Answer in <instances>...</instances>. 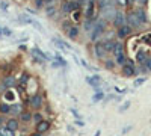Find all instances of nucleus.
I'll return each mask as SVG.
<instances>
[{
	"label": "nucleus",
	"instance_id": "obj_3",
	"mask_svg": "<svg viewBox=\"0 0 151 136\" xmlns=\"http://www.w3.org/2000/svg\"><path fill=\"white\" fill-rule=\"evenodd\" d=\"M126 21H127L129 26L133 27V29H136V27H140V26H142V23L139 21V18H138V15H136L135 11H130V12L126 14Z\"/></svg>",
	"mask_w": 151,
	"mask_h": 136
},
{
	"label": "nucleus",
	"instance_id": "obj_41",
	"mask_svg": "<svg viewBox=\"0 0 151 136\" xmlns=\"http://www.w3.org/2000/svg\"><path fill=\"white\" fill-rule=\"evenodd\" d=\"M144 65H145V67H147V70H148V71L151 73V59H150V58L147 59V62L144 63Z\"/></svg>",
	"mask_w": 151,
	"mask_h": 136
},
{
	"label": "nucleus",
	"instance_id": "obj_11",
	"mask_svg": "<svg viewBox=\"0 0 151 136\" xmlns=\"http://www.w3.org/2000/svg\"><path fill=\"white\" fill-rule=\"evenodd\" d=\"M135 12H136V15H138V18H139V21H140L142 24H145V23L148 21V17H147V12H145L144 6H138V8L135 9Z\"/></svg>",
	"mask_w": 151,
	"mask_h": 136
},
{
	"label": "nucleus",
	"instance_id": "obj_10",
	"mask_svg": "<svg viewBox=\"0 0 151 136\" xmlns=\"http://www.w3.org/2000/svg\"><path fill=\"white\" fill-rule=\"evenodd\" d=\"M112 23H113V26H115V27H121L122 24H126V14L121 12V11H118Z\"/></svg>",
	"mask_w": 151,
	"mask_h": 136
},
{
	"label": "nucleus",
	"instance_id": "obj_34",
	"mask_svg": "<svg viewBox=\"0 0 151 136\" xmlns=\"http://www.w3.org/2000/svg\"><path fill=\"white\" fill-rule=\"evenodd\" d=\"M21 120H23V121H30V120H32V113H29V112H21Z\"/></svg>",
	"mask_w": 151,
	"mask_h": 136
},
{
	"label": "nucleus",
	"instance_id": "obj_42",
	"mask_svg": "<svg viewBox=\"0 0 151 136\" xmlns=\"http://www.w3.org/2000/svg\"><path fill=\"white\" fill-rule=\"evenodd\" d=\"M0 8H2L3 11H8V8H9V6H8L6 2H3V0H2V2H0Z\"/></svg>",
	"mask_w": 151,
	"mask_h": 136
},
{
	"label": "nucleus",
	"instance_id": "obj_36",
	"mask_svg": "<svg viewBox=\"0 0 151 136\" xmlns=\"http://www.w3.org/2000/svg\"><path fill=\"white\" fill-rule=\"evenodd\" d=\"M145 82H147V77H140V79H136L133 85H135V86H140V85H144Z\"/></svg>",
	"mask_w": 151,
	"mask_h": 136
},
{
	"label": "nucleus",
	"instance_id": "obj_38",
	"mask_svg": "<svg viewBox=\"0 0 151 136\" xmlns=\"http://www.w3.org/2000/svg\"><path fill=\"white\" fill-rule=\"evenodd\" d=\"M2 32H3L5 36H11L12 35V30L9 29V27H2Z\"/></svg>",
	"mask_w": 151,
	"mask_h": 136
},
{
	"label": "nucleus",
	"instance_id": "obj_17",
	"mask_svg": "<svg viewBox=\"0 0 151 136\" xmlns=\"http://www.w3.org/2000/svg\"><path fill=\"white\" fill-rule=\"evenodd\" d=\"M103 44H104V49H106V51L107 53H113V49H115V42L113 39H104L103 41Z\"/></svg>",
	"mask_w": 151,
	"mask_h": 136
},
{
	"label": "nucleus",
	"instance_id": "obj_29",
	"mask_svg": "<svg viewBox=\"0 0 151 136\" xmlns=\"http://www.w3.org/2000/svg\"><path fill=\"white\" fill-rule=\"evenodd\" d=\"M29 80H30V77H29V76H27V74H26V73H24V74L21 76V79L18 80V85H20V86H24V85L27 83Z\"/></svg>",
	"mask_w": 151,
	"mask_h": 136
},
{
	"label": "nucleus",
	"instance_id": "obj_24",
	"mask_svg": "<svg viewBox=\"0 0 151 136\" xmlns=\"http://www.w3.org/2000/svg\"><path fill=\"white\" fill-rule=\"evenodd\" d=\"M83 29H85L86 32H92V29H94V20L86 18V20H85V24H83Z\"/></svg>",
	"mask_w": 151,
	"mask_h": 136
},
{
	"label": "nucleus",
	"instance_id": "obj_6",
	"mask_svg": "<svg viewBox=\"0 0 151 136\" xmlns=\"http://www.w3.org/2000/svg\"><path fill=\"white\" fill-rule=\"evenodd\" d=\"M94 51H95V56L98 58V59H103L106 54H107V51H106V49H104L103 41H97V42H95V45H94Z\"/></svg>",
	"mask_w": 151,
	"mask_h": 136
},
{
	"label": "nucleus",
	"instance_id": "obj_19",
	"mask_svg": "<svg viewBox=\"0 0 151 136\" xmlns=\"http://www.w3.org/2000/svg\"><path fill=\"white\" fill-rule=\"evenodd\" d=\"M79 32H80V29H79V26H73L71 29L68 30V38H71V39H74V38H77L79 36Z\"/></svg>",
	"mask_w": 151,
	"mask_h": 136
},
{
	"label": "nucleus",
	"instance_id": "obj_30",
	"mask_svg": "<svg viewBox=\"0 0 151 136\" xmlns=\"http://www.w3.org/2000/svg\"><path fill=\"white\" fill-rule=\"evenodd\" d=\"M104 98V94H103V91H98L94 97H92V101L94 103H97V101H100V100H103Z\"/></svg>",
	"mask_w": 151,
	"mask_h": 136
},
{
	"label": "nucleus",
	"instance_id": "obj_44",
	"mask_svg": "<svg viewBox=\"0 0 151 136\" xmlns=\"http://www.w3.org/2000/svg\"><path fill=\"white\" fill-rule=\"evenodd\" d=\"M147 2H148V0H136L138 6H139V5H140V6H145V5H147Z\"/></svg>",
	"mask_w": 151,
	"mask_h": 136
},
{
	"label": "nucleus",
	"instance_id": "obj_47",
	"mask_svg": "<svg viewBox=\"0 0 151 136\" xmlns=\"http://www.w3.org/2000/svg\"><path fill=\"white\" fill-rule=\"evenodd\" d=\"M35 120H37V123H39V121L42 120V116H41L39 113H37V115H35Z\"/></svg>",
	"mask_w": 151,
	"mask_h": 136
},
{
	"label": "nucleus",
	"instance_id": "obj_45",
	"mask_svg": "<svg viewBox=\"0 0 151 136\" xmlns=\"http://www.w3.org/2000/svg\"><path fill=\"white\" fill-rule=\"evenodd\" d=\"M51 3H55V0H44V6H47V5H51Z\"/></svg>",
	"mask_w": 151,
	"mask_h": 136
},
{
	"label": "nucleus",
	"instance_id": "obj_55",
	"mask_svg": "<svg viewBox=\"0 0 151 136\" xmlns=\"http://www.w3.org/2000/svg\"><path fill=\"white\" fill-rule=\"evenodd\" d=\"M0 136H2V135H0Z\"/></svg>",
	"mask_w": 151,
	"mask_h": 136
},
{
	"label": "nucleus",
	"instance_id": "obj_28",
	"mask_svg": "<svg viewBox=\"0 0 151 136\" xmlns=\"http://www.w3.org/2000/svg\"><path fill=\"white\" fill-rule=\"evenodd\" d=\"M73 27V24H71V21H68V20H65V21H62V30H64L65 33H68V30Z\"/></svg>",
	"mask_w": 151,
	"mask_h": 136
},
{
	"label": "nucleus",
	"instance_id": "obj_7",
	"mask_svg": "<svg viewBox=\"0 0 151 136\" xmlns=\"http://www.w3.org/2000/svg\"><path fill=\"white\" fill-rule=\"evenodd\" d=\"M95 0H88L86 3V11H85V18H89V20H94V12H95Z\"/></svg>",
	"mask_w": 151,
	"mask_h": 136
},
{
	"label": "nucleus",
	"instance_id": "obj_46",
	"mask_svg": "<svg viewBox=\"0 0 151 136\" xmlns=\"http://www.w3.org/2000/svg\"><path fill=\"white\" fill-rule=\"evenodd\" d=\"M76 125H79V127H83V125H85V123H83V121H79V120H76Z\"/></svg>",
	"mask_w": 151,
	"mask_h": 136
},
{
	"label": "nucleus",
	"instance_id": "obj_27",
	"mask_svg": "<svg viewBox=\"0 0 151 136\" xmlns=\"http://www.w3.org/2000/svg\"><path fill=\"white\" fill-rule=\"evenodd\" d=\"M0 112H2V113H9L11 112V106L8 104L6 101L5 103H0Z\"/></svg>",
	"mask_w": 151,
	"mask_h": 136
},
{
	"label": "nucleus",
	"instance_id": "obj_40",
	"mask_svg": "<svg viewBox=\"0 0 151 136\" xmlns=\"http://www.w3.org/2000/svg\"><path fill=\"white\" fill-rule=\"evenodd\" d=\"M130 107V101H127L126 104H122L121 107H119V112H124V111H126V109H129Z\"/></svg>",
	"mask_w": 151,
	"mask_h": 136
},
{
	"label": "nucleus",
	"instance_id": "obj_37",
	"mask_svg": "<svg viewBox=\"0 0 151 136\" xmlns=\"http://www.w3.org/2000/svg\"><path fill=\"white\" fill-rule=\"evenodd\" d=\"M115 63H117L115 61H106V68H107V70H113L115 68Z\"/></svg>",
	"mask_w": 151,
	"mask_h": 136
},
{
	"label": "nucleus",
	"instance_id": "obj_2",
	"mask_svg": "<svg viewBox=\"0 0 151 136\" xmlns=\"http://www.w3.org/2000/svg\"><path fill=\"white\" fill-rule=\"evenodd\" d=\"M106 24H107V21H106L104 18H103V20L95 21L94 29H92V32H91V39H92V41H97L100 36H103V33H104V30H106Z\"/></svg>",
	"mask_w": 151,
	"mask_h": 136
},
{
	"label": "nucleus",
	"instance_id": "obj_54",
	"mask_svg": "<svg viewBox=\"0 0 151 136\" xmlns=\"http://www.w3.org/2000/svg\"><path fill=\"white\" fill-rule=\"evenodd\" d=\"M3 35V32H2V27H0V36H2Z\"/></svg>",
	"mask_w": 151,
	"mask_h": 136
},
{
	"label": "nucleus",
	"instance_id": "obj_48",
	"mask_svg": "<svg viewBox=\"0 0 151 136\" xmlns=\"http://www.w3.org/2000/svg\"><path fill=\"white\" fill-rule=\"evenodd\" d=\"M115 91H117L118 94H122V92H124V89H122V88H118V86H115Z\"/></svg>",
	"mask_w": 151,
	"mask_h": 136
},
{
	"label": "nucleus",
	"instance_id": "obj_20",
	"mask_svg": "<svg viewBox=\"0 0 151 136\" xmlns=\"http://www.w3.org/2000/svg\"><path fill=\"white\" fill-rule=\"evenodd\" d=\"M6 127L11 130H17L18 129V120H15V118H11V120L6 121Z\"/></svg>",
	"mask_w": 151,
	"mask_h": 136
},
{
	"label": "nucleus",
	"instance_id": "obj_35",
	"mask_svg": "<svg viewBox=\"0 0 151 136\" xmlns=\"http://www.w3.org/2000/svg\"><path fill=\"white\" fill-rule=\"evenodd\" d=\"M80 15H82V14H80V9L74 11V12H73V21H74V23L79 21V20H80Z\"/></svg>",
	"mask_w": 151,
	"mask_h": 136
},
{
	"label": "nucleus",
	"instance_id": "obj_13",
	"mask_svg": "<svg viewBox=\"0 0 151 136\" xmlns=\"http://www.w3.org/2000/svg\"><path fill=\"white\" fill-rule=\"evenodd\" d=\"M50 130V123L46 121V120H41L39 123H37V132L39 133H46Z\"/></svg>",
	"mask_w": 151,
	"mask_h": 136
},
{
	"label": "nucleus",
	"instance_id": "obj_53",
	"mask_svg": "<svg viewBox=\"0 0 151 136\" xmlns=\"http://www.w3.org/2000/svg\"><path fill=\"white\" fill-rule=\"evenodd\" d=\"M2 124H3V118H2V116H0V125H2Z\"/></svg>",
	"mask_w": 151,
	"mask_h": 136
},
{
	"label": "nucleus",
	"instance_id": "obj_39",
	"mask_svg": "<svg viewBox=\"0 0 151 136\" xmlns=\"http://www.w3.org/2000/svg\"><path fill=\"white\" fill-rule=\"evenodd\" d=\"M51 67H53V68H59V67H64V65H62V63H60L59 61H56V59H55V61L51 62Z\"/></svg>",
	"mask_w": 151,
	"mask_h": 136
},
{
	"label": "nucleus",
	"instance_id": "obj_5",
	"mask_svg": "<svg viewBox=\"0 0 151 136\" xmlns=\"http://www.w3.org/2000/svg\"><path fill=\"white\" fill-rule=\"evenodd\" d=\"M133 32V27L129 26V24H122L121 27H118V30H117V35H118V38L124 39V38H127V36H130Z\"/></svg>",
	"mask_w": 151,
	"mask_h": 136
},
{
	"label": "nucleus",
	"instance_id": "obj_18",
	"mask_svg": "<svg viewBox=\"0 0 151 136\" xmlns=\"http://www.w3.org/2000/svg\"><path fill=\"white\" fill-rule=\"evenodd\" d=\"M14 83H15V79H14L12 76H6V77L3 79V86H5L6 89L12 88V86H14Z\"/></svg>",
	"mask_w": 151,
	"mask_h": 136
},
{
	"label": "nucleus",
	"instance_id": "obj_25",
	"mask_svg": "<svg viewBox=\"0 0 151 136\" xmlns=\"http://www.w3.org/2000/svg\"><path fill=\"white\" fill-rule=\"evenodd\" d=\"M112 5H113V0H98V6H100L101 11L106 8H109V6H112Z\"/></svg>",
	"mask_w": 151,
	"mask_h": 136
},
{
	"label": "nucleus",
	"instance_id": "obj_51",
	"mask_svg": "<svg viewBox=\"0 0 151 136\" xmlns=\"http://www.w3.org/2000/svg\"><path fill=\"white\" fill-rule=\"evenodd\" d=\"M133 3H136V0H129V6L133 5Z\"/></svg>",
	"mask_w": 151,
	"mask_h": 136
},
{
	"label": "nucleus",
	"instance_id": "obj_32",
	"mask_svg": "<svg viewBox=\"0 0 151 136\" xmlns=\"http://www.w3.org/2000/svg\"><path fill=\"white\" fill-rule=\"evenodd\" d=\"M55 59H56V61H59V62H60V63H62V65H64V67H67V65H68V63H67V61H65L64 58H62L59 53H55Z\"/></svg>",
	"mask_w": 151,
	"mask_h": 136
},
{
	"label": "nucleus",
	"instance_id": "obj_4",
	"mask_svg": "<svg viewBox=\"0 0 151 136\" xmlns=\"http://www.w3.org/2000/svg\"><path fill=\"white\" fill-rule=\"evenodd\" d=\"M122 74L126 77H133L136 74V70H135V62L127 59V62L122 65Z\"/></svg>",
	"mask_w": 151,
	"mask_h": 136
},
{
	"label": "nucleus",
	"instance_id": "obj_8",
	"mask_svg": "<svg viewBox=\"0 0 151 136\" xmlns=\"http://www.w3.org/2000/svg\"><path fill=\"white\" fill-rule=\"evenodd\" d=\"M117 9H115V6L112 5V6H109V8H106V9H103L101 11V15H103V18L106 21L107 20H112L113 21V18H115V15H117Z\"/></svg>",
	"mask_w": 151,
	"mask_h": 136
},
{
	"label": "nucleus",
	"instance_id": "obj_49",
	"mask_svg": "<svg viewBox=\"0 0 151 136\" xmlns=\"http://www.w3.org/2000/svg\"><path fill=\"white\" fill-rule=\"evenodd\" d=\"M71 112L74 113V116H76V118H80V113H77V111H74V109H71Z\"/></svg>",
	"mask_w": 151,
	"mask_h": 136
},
{
	"label": "nucleus",
	"instance_id": "obj_52",
	"mask_svg": "<svg viewBox=\"0 0 151 136\" xmlns=\"http://www.w3.org/2000/svg\"><path fill=\"white\" fill-rule=\"evenodd\" d=\"M100 135H101V132H100V130H97V132H95V135H94V136H100Z\"/></svg>",
	"mask_w": 151,
	"mask_h": 136
},
{
	"label": "nucleus",
	"instance_id": "obj_16",
	"mask_svg": "<svg viewBox=\"0 0 151 136\" xmlns=\"http://www.w3.org/2000/svg\"><path fill=\"white\" fill-rule=\"evenodd\" d=\"M30 53H32V54H35V56H38V58H39V59H42V61H48V59H50L48 54H46L44 51H41V50H39V49H37V47L32 49V50H30Z\"/></svg>",
	"mask_w": 151,
	"mask_h": 136
},
{
	"label": "nucleus",
	"instance_id": "obj_33",
	"mask_svg": "<svg viewBox=\"0 0 151 136\" xmlns=\"http://www.w3.org/2000/svg\"><path fill=\"white\" fill-rule=\"evenodd\" d=\"M115 5H118L119 8H126L129 6V0H115Z\"/></svg>",
	"mask_w": 151,
	"mask_h": 136
},
{
	"label": "nucleus",
	"instance_id": "obj_43",
	"mask_svg": "<svg viewBox=\"0 0 151 136\" xmlns=\"http://www.w3.org/2000/svg\"><path fill=\"white\" fill-rule=\"evenodd\" d=\"M42 5H44V0H35V6H37L38 9H39Z\"/></svg>",
	"mask_w": 151,
	"mask_h": 136
},
{
	"label": "nucleus",
	"instance_id": "obj_15",
	"mask_svg": "<svg viewBox=\"0 0 151 136\" xmlns=\"http://www.w3.org/2000/svg\"><path fill=\"white\" fill-rule=\"evenodd\" d=\"M86 82H88L89 85H92V86H100V83H101V77H100L98 74L89 76V77H86Z\"/></svg>",
	"mask_w": 151,
	"mask_h": 136
},
{
	"label": "nucleus",
	"instance_id": "obj_21",
	"mask_svg": "<svg viewBox=\"0 0 151 136\" xmlns=\"http://www.w3.org/2000/svg\"><path fill=\"white\" fill-rule=\"evenodd\" d=\"M56 11H58V9H56V5H55V3L46 6V14H47V17H50V18L56 14Z\"/></svg>",
	"mask_w": 151,
	"mask_h": 136
},
{
	"label": "nucleus",
	"instance_id": "obj_12",
	"mask_svg": "<svg viewBox=\"0 0 151 136\" xmlns=\"http://www.w3.org/2000/svg\"><path fill=\"white\" fill-rule=\"evenodd\" d=\"M30 106H32L33 109L42 107V95H41V94H35V95L30 98Z\"/></svg>",
	"mask_w": 151,
	"mask_h": 136
},
{
	"label": "nucleus",
	"instance_id": "obj_31",
	"mask_svg": "<svg viewBox=\"0 0 151 136\" xmlns=\"http://www.w3.org/2000/svg\"><path fill=\"white\" fill-rule=\"evenodd\" d=\"M140 41L145 42V44H151V33H145L140 36Z\"/></svg>",
	"mask_w": 151,
	"mask_h": 136
},
{
	"label": "nucleus",
	"instance_id": "obj_14",
	"mask_svg": "<svg viewBox=\"0 0 151 136\" xmlns=\"http://www.w3.org/2000/svg\"><path fill=\"white\" fill-rule=\"evenodd\" d=\"M148 56H147V51L145 50H138L136 51V62L139 63V65H144V63L147 62Z\"/></svg>",
	"mask_w": 151,
	"mask_h": 136
},
{
	"label": "nucleus",
	"instance_id": "obj_1",
	"mask_svg": "<svg viewBox=\"0 0 151 136\" xmlns=\"http://www.w3.org/2000/svg\"><path fill=\"white\" fill-rule=\"evenodd\" d=\"M113 58H115V62H117V65H124V63L127 62L126 59V53H124V44L122 42H117L115 44V49H113Z\"/></svg>",
	"mask_w": 151,
	"mask_h": 136
},
{
	"label": "nucleus",
	"instance_id": "obj_50",
	"mask_svg": "<svg viewBox=\"0 0 151 136\" xmlns=\"http://www.w3.org/2000/svg\"><path fill=\"white\" fill-rule=\"evenodd\" d=\"M30 136H42V133H39V132H37V133H33V135H30Z\"/></svg>",
	"mask_w": 151,
	"mask_h": 136
},
{
	"label": "nucleus",
	"instance_id": "obj_22",
	"mask_svg": "<svg viewBox=\"0 0 151 136\" xmlns=\"http://www.w3.org/2000/svg\"><path fill=\"white\" fill-rule=\"evenodd\" d=\"M53 42H55L59 49H65V50H73V47L68 44V42H64V41H60V39H53Z\"/></svg>",
	"mask_w": 151,
	"mask_h": 136
},
{
	"label": "nucleus",
	"instance_id": "obj_9",
	"mask_svg": "<svg viewBox=\"0 0 151 136\" xmlns=\"http://www.w3.org/2000/svg\"><path fill=\"white\" fill-rule=\"evenodd\" d=\"M20 21H23V23H26V24H30V26H33V27H37L39 32H44L42 26H41L37 20H33V18H30V17H27V15H20Z\"/></svg>",
	"mask_w": 151,
	"mask_h": 136
},
{
	"label": "nucleus",
	"instance_id": "obj_23",
	"mask_svg": "<svg viewBox=\"0 0 151 136\" xmlns=\"http://www.w3.org/2000/svg\"><path fill=\"white\" fill-rule=\"evenodd\" d=\"M5 100H6V101H15V94H14V91L9 88V89H6L5 91Z\"/></svg>",
	"mask_w": 151,
	"mask_h": 136
},
{
	"label": "nucleus",
	"instance_id": "obj_26",
	"mask_svg": "<svg viewBox=\"0 0 151 136\" xmlns=\"http://www.w3.org/2000/svg\"><path fill=\"white\" fill-rule=\"evenodd\" d=\"M0 135H2V136H14V130L8 129V127L5 125V127H2V129H0Z\"/></svg>",
	"mask_w": 151,
	"mask_h": 136
}]
</instances>
